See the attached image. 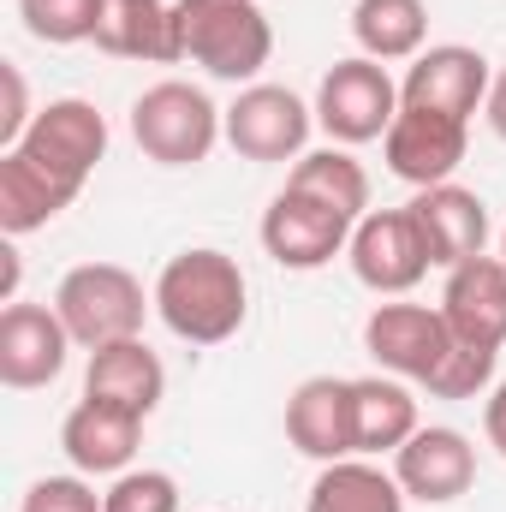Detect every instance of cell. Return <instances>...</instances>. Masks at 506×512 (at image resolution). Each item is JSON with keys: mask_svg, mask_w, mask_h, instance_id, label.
Here are the masks:
<instances>
[{"mask_svg": "<svg viewBox=\"0 0 506 512\" xmlns=\"http://www.w3.org/2000/svg\"><path fill=\"white\" fill-rule=\"evenodd\" d=\"M143 423L149 417L120 411V405H102V399L84 393L66 411V423H60V447H66V459H72L78 477H120L137 459V447H143Z\"/></svg>", "mask_w": 506, "mask_h": 512, "instance_id": "ac0fdd59", "label": "cell"}, {"mask_svg": "<svg viewBox=\"0 0 506 512\" xmlns=\"http://www.w3.org/2000/svg\"><path fill=\"white\" fill-rule=\"evenodd\" d=\"M364 352L387 376L429 387L435 370L453 358V328L429 304H376L370 322H364Z\"/></svg>", "mask_w": 506, "mask_h": 512, "instance_id": "52a82bcc", "label": "cell"}, {"mask_svg": "<svg viewBox=\"0 0 506 512\" xmlns=\"http://www.w3.org/2000/svg\"><path fill=\"white\" fill-rule=\"evenodd\" d=\"M66 352H72V334L54 304H6L0 310V382L6 387H18V393L48 387L66 370Z\"/></svg>", "mask_w": 506, "mask_h": 512, "instance_id": "9a60e30c", "label": "cell"}, {"mask_svg": "<svg viewBox=\"0 0 506 512\" xmlns=\"http://www.w3.org/2000/svg\"><path fill=\"white\" fill-rule=\"evenodd\" d=\"M304 512H405V489L370 459H334L316 471Z\"/></svg>", "mask_w": 506, "mask_h": 512, "instance_id": "7402d4cb", "label": "cell"}, {"mask_svg": "<svg viewBox=\"0 0 506 512\" xmlns=\"http://www.w3.org/2000/svg\"><path fill=\"white\" fill-rule=\"evenodd\" d=\"M114 60H155L173 66V6L167 0H96V36Z\"/></svg>", "mask_w": 506, "mask_h": 512, "instance_id": "ffe728a7", "label": "cell"}, {"mask_svg": "<svg viewBox=\"0 0 506 512\" xmlns=\"http://www.w3.org/2000/svg\"><path fill=\"white\" fill-rule=\"evenodd\" d=\"M501 262H506V233H501Z\"/></svg>", "mask_w": 506, "mask_h": 512, "instance_id": "d6a6232c", "label": "cell"}, {"mask_svg": "<svg viewBox=\"0 0 506 512\" xmlns=\"http://www.w3.org/2000/svg\"><path fill=\"white\" fill-rule=\"evenodd\" d=\"M352 411H358V459L399 453L423 423H417V399L399 376H364L352 382Z\"/></svg>", "mask_w": 506, "mask_h": 512, "instance_id": "44dd1931", "label": "cell"}, {"mask_svg": "<svg viewBox=\"0 0 506 512\" xmlns=\"http://www.w3.org/2000/svg\"><path fill=\"white\" fill-rule=\"evenodd\" d=\"M0 84H6V114H0V149H12L24 131L36 126V114H30V90H24V72L6 60L0 66Z\"/></svg>", "mask_w": 506, "mask_h": 512, "instance_id": "f1b7e54d", "label": "cell"}, {"mask_svg": "<svg viewBox=\"0 0 506 512\" xmlns=\"http://www.w3.org/2000/svg\"><path fill=\"white\" fill-rule=\"evenodd\" d=\"M18 512H102V495L84 477H36Z\"/></svg>", "mask_w": 506, "mask_h": 512, "instance_id": "83f0119b", "label": "cell"}, {"mask_svg": "<svg viewBox=\"0 0 506 512\" xmlns=\"http://www.w3.org/2000/svg\"><path fill=\"white\" fill-rule=\"evenodd\" d=\"M495 358L501 352H483V346H459L453 340V358L435 370L429 393L435 399H477V393H489L495 387Z\"/></svg>", "mask_w": 506, "mask_h": 512, "instance_id": "484cf974", "label": "cell"}, {"mask_svg": "<svg viewBox=\"0 0 506 512\" xmlns=\"http://www.w3.org/2000/svg\"><path fill=\"white\" fill-rule=\"evenodd\" d=\"M465 143H471V120H453V114H435V108H411L399 102L393 126L381 137L387 149V173L429 191V185H447L465 161Z\"/></svg>", "mask_w": 506, "mask_h": 512, "instance_id": "ba28073f", "label": "cell"}, {"mask_svg": "<svg viewBox=\"0 0 506 512\" xmlns=\"http://www.w3.org/2000/svg\"><path fill=\"white\" fill-rule=\"evenodd\" d=\"M405 209H411V221H417L435 268H459V262L489 251V203L477 191H465V185L447 179V185L417 191Z\"/></svg>", "mask_w": 506, "mask_h": 512, "instance_id": "e0dca14e", "label": "cell"}, {"mask_svg": "<svg viewBox=\"0 0 506 512\" xmlns=\"http://www.w3.org/2000/svg\"><path fill=\"white\" fill-rule=\"evenodd\" d=\"M316 126V108H304L286 84H245L239 102L227 108V143L245 155V161H298L304 143Z\"/></svg>", "mask_w": 506, "mask_h": 512, "instance_id": "9c48e42d", "label": "cell"}, {"mask_svg": "<svg viewBox=\"0 0 506 512\" xmlns=\"http://www.w3.org/2000/svg\"><path fill=\"white\" fill-rule=\"evenodd\" d=\"M84 393L102 399V405H120V411L149 417V411L161 405V393H167V370H161V358L143 346V334H137V340H114V346H96V352H90Z\"/></svg>", "mask_w": 506, "mask_h": 512, "instance_id": "d6986e66", "label": "cell"}, {"mask_svg": "<svg viewBox=\"0 0 506 512\" xmlns=\"http://www.w3.org/2000/svg\"><path fill=\"white\" fill-rule=\"evenodd\" d=\"M352 274L381 292V298H399V292H411L435 262H429V245H423V233H417V221H411V209H370L358 227H352Z\"/></svg>", "mask_w": 506, "mask_h": 512, "instance_id": "8fae6325", "label": "cell"}, {"mask_svg": "<svg viewBox=\"0 0 506 512\" xmlns=\"http://www.w3.org/2000/svg\"><path fill=\"white\" fill-rule=\"evenodd\" d=\"M286 185L304 191V197H322V203L340 209L346 221H364V215H370V173H364V161H358L352 149H340V143L298 155V167L286 173Z\"/></svg>", "mask_w": 506, "mask_h": 512, "instance_id": "603a6c76", "label": "cell"}, {"mask_svg": "<svg viewBox=\"0 0 506 512\" xmlns=\"http://www.w3.org/2000/svg\"><path fill=\"white\" fill-rule=\"evenodd\" d=\"M483 429H489V447L506 459V382L489 387V405H483Z\"/></svg>", "mask_w": 506, "mask_h": 512, "instance_id": "f546056e", "label": "cell"}, {"mask_svg": "<svg viewBox=\"0 0 506 512\" xmlns=\"http://www.w3.org/2000/svg\"><path fill=\"white\" fill-rule=\"evenodd\" d=\"M108 155V120L84 96H60L36 108V126L24 131L12 149H0V233L24 239L66 215L90 173Z\"/></svg>", "mask_w": 506, "mask_h": 512, "instance_id": "6da1fadb", "label": "cell"}, {"mask_svg": "<svg viewBox=\"0 0 506 512\" xmlns=\"http://www.w3.org/2000/svg\"><path fill=\"white\" fill-rule=\"evenodd\" d=\"M155 316L185 340V346H221V340H233L239 328H245V298H251V286H245V268L233 262L227 251H209V245H197V251H179L167 268H161V280H155Z\"/></svg>", "mask_w": 506, "mask_h": 512, "instance_id": "7a4b0ae2", "label": "cell"}, {"mask_svg": "<svg viewBox=\"0 0 506 512\" xmlns=\"http://www.w3.org/2000/svg\"><path fill=\"white\" fill-rule=\"evenodd\" d=\"M489 60L465 42H441V48H423L399 84V102L411 108H435V114H453V120H471L483 102H489Z\"/></svg>", "mask_w": 506, "mask_h": 512, "instance_id": "5bb4252c", "label": "cell"}, {"mask_svg": "<svg viewBox=\"0 0 506 512\" xmlns=\"http://www.w3.org/2000/svg\"><path fill=\"white\" fill-rule=\"evenodd\" d=\"M352 227H358V221H346V215L328 209L322 197H304V191L286 185V191L262 209V251L274 256L280 268L310 274V268L334 262V256L352 245Z\"/></svg>", "mask_w": 506, "mask_h": 512, "instance_id": "30bf717a", "label": "cell"}, {"mask_svg": "<svg viewBox=\"0 0 506 512\" xmlns=\"http://www.w3.org/2000/svg\"><path fill=\"white\" fill-rule=\"evenodd\" d=\"M274 54V24L256 0H173V60L221 84H251Z\"/></svg>", "mask_w": 506, "mask_h": 512, "instance_id": "3957f363", "label": "cell"}, {"mask_svg": "<svg viewBox=\"0 0 506 512\" xmlns=\"http://www.w3.org/2000/svg\"><path fill=\"white\" fill-rule=\"evenodd\" d=\"M149 304L155 298H143V280L120 262H78L54 292V310H60L72 346H84V352L114 346V340H137Z\"/></svg>", "mask_w": 506, "mask_h": 512, "instance_id": "5b68a950", "label": "cell"}, {"mask_svg": "<svg viewBox=\"0 0 506 512\" xmlns=\"http://www.w3.org/2000/svg\"><path fill=\"white\" fill-rule=\"evenodd\" d=\"M441 316L453 328L459 346H483V352H501L506 346V262L501 256H471L459 268H447V286H441Z\"/></svg>", "mask_w": 506, "mask_h": 512, "instance_id": "2e32d148", "label": "cell"}, {"mask_svg": "<svg viewBox=\"0 0 506 512\" xmlns=\"http://www.w3.org/2000/svg\"><path fill=\"white\" fill-rule=\"evenodd\" d=\"M399 114V84L387 78V66L370 54H352V60H334L316 84V126L328 131L340 149H358V143H376L387 137Z\"/></svg>", "mask_w": 506, "mask_h": 512, "instance_id": "8992f818", "label": "cell"}, {"mask_svg": "<svg viewBox=\"0 0 506 512\" xmlns=\"http://www.w3.org/2000/svg\"><path fill=\"white\" fill-rule=\"evenodd\" d=\"M18 18L36 42H90L96 36V0H18Z\"/></svg>", "mask_w": 506, "mask_h": 512, "instance_id": "d4e9b609", "label": "cell"}, {"mask_svg": "<svg viewBox=\"0 0 506 512\" xmlns=\"http://www.w3.org/2000/svg\"><path fill=\"white\" fill-rule=\"evenodd\" d=\"M0 298L18 304V251H12V239L0 245Z\"/></svg>", "mask_w": 506, "mask_h": 512, "instance_id": "1f68e13d", "label": "cell"}, {"mask_svg": "<svg viewBox=\"0 0 506 512\" xmlns=\"http://www.w3.org/2000/svg\"><path fill=\"white\" fill-rule=\"evenodd\" d=\"M352 36L370 60H417L429 36V6L423 0H358L352 6Z\"/></svg>", "mask_w": 506, "mask_h": 512, "instance_id": "cb8c5ba5", "label": "cell"}, {"mask_svg": "<svg viewBox=\"0 0 506 512\" xmlns=\"http://www.w3.org/2000/svg\"><path fill=\"white\" fill-rule=\"evenodd\" d=\"M102 512H179V483L167 471H120Z\"/></svg>", "mask_w": 506, "mask_h": 512, "instance_id": "4316f807", "label": "cell"}, {"mask_svg": "<svg viewBox=\"0 0 506 512\" xmlns=\"http://www.w3.org/2000/svg\"><path fill=\"white\" fill-rule=\"evenodd\" d=\"M131 137L155 167H197L227 137V108L185 78H161L131 102Z\"/></svg>", "mask_w": 506, "mask_h": 512, "instance_id": "277c9868", "label": "cell"}, {"mask_svg": "<svg viewBox=\"0 0 506 512\" xmlns=\"http://www.w3.org/2000/svg\"><path fill=\"white\" fill-rule=\"evenodd\" d=\"M393 477H399L405 501L447 507V501L471 495V483H477V447H471L459 429L429 423V429H417V435L393 453Z\"/></svg>", "mask_w": 506, "mask_h": 512, "instance_id": "7c38bea8", "label": "cell"}, {"mask_svg": "<svg viewBox=\"0 0 506 512\" xmlns=\"http://www.w3.org/2000/svg\"><path fill=\"white\" fill-rule=\"evenodd\" d=\"M286 441H292L304 459H316V465L358 459L352 382H340V376H310V382L292 387V399H286Z\"/></svg>", "mask_w": 506, "mask_h": 512, "instance_id": "4fadbf2b", "label": "cell"}, {"mask_svg": "<svg viewBox=\"0 0 506 512\" xmlns=\"http://www.w3.org/2000/svg\"><path fill=\"white\" fill-rule=\"evenodd\" d=\"M483 108H489V126H495V137L506 143V66L495 72V84H489V102H483Z\"/></svg>", "mask_w": 506, "mask_h": 512, "instance_id": "4dcf8cb0", "label": "cell"}]
</instances>
